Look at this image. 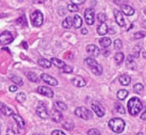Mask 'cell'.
<instances>
[{
  "label": "cell",
  "mask_w": 146,
  "mask_h": 135,
  "mask_svg": "<svg viewBox=\"0 0 146 135\" xmlns=\"http://www.w3.org/2000/svg\"><path fill=\"white\" fill-rule=\"evenodd\" d=\"M128 112L132 116H137L143 109V104L138 97H132L128 102Z\"/></svg>",
  "instance_id": "cell-1"
},
{
  "label": "cell",
  "mask_w": 146,
  "mask_h": 135,
  "mask_svg": "<svg viewBox=\"0 0 146 135\" xmlns=\"http://www.w3.org/2000/svg\"><path fill=\"white\" fill-rule=\"evenodd\" d=\"M108 126L114 132L120 134V133L123 132L125 127V122L122 119L113 118L110 120L109 122H108Z\"/></svg>",
  "instance_id": "cell-2"
},
{
  "label": "cell",
  "mask_w": 146,
  "mask_h": 135,
  "mask_svg": "<svg viewBox=\"0 0 146 135\" xmlns=\"http://www.w3.org/2000/svg\"><path fill=\"white\" fill-rule=\"evenodd\" d=\"M85 64L89 67L90 70L94 74L99 76L103 72V67L101 64H98L94 58L88 57L85 59Z\"/></svg>",
  "instance_id": "cell-3"
},
{
  "label": "cell",
  "mask_w": 146,
  "mask_h": 135,
  "mask_svg": "<svg viewBox=\"0 0 146 135\" xmlns=\"http://www.w3.org/2000/svg\"><path fill=\"white\" fill-rule=\"evenodd\" d=\"M75 114L77 117L85 120H88L93 117L92 112L85 107H79L76 109Z\"/></svg>",
  "instance_id": "cell-4"
},
{
  "label": "cell",
  "mask_w": 146,
  "mask_h": 135,
  "mask_svg": "<svg viewBox=\"0 0 146 135\" xmlns=\"http://www.w3.org/2000/svg\"><path fill=\"white\" fill-rule=\"evenodd\" d=\"M31 21L33 26L40 27L44 22V16L39 10H36L31 14Z\"/></svg>",
  "instance_id": "cell-5"
},
{
  "label": "cell",
  "mask_w": 146,
  "mask_h": 135,
  "mask_svg": "<svg viewBox=\"0 0 146 135\" xmlns=\"http://www.w3.org/2000/svg\"><path fill=\"white\" fill-rule=\"evenodd\" d=\"M84 17L87 24H94L95 22V10L92 8H87L84 11Z\"/></svg>",
  "instance_id": "cell-6"
},
{
  "label": "cell",
  "mask_w": 146,
  "mask_h": 135,
  "mask_svg": "<svg viewBox=\"0 0 146 135\" xmlns=\"http://www.w3.org/2000/svg\"><path fill=\"white\" fill-rule=\"evenodd\" d=\"M36 113L41 119H47L49 117V114L47 112L46 106L41 101L38 102V106H37Z\"/></svg>",
  "instance_id": "cell-7"
},
{
  "label": "cell",
  "mask_w": 146,
  "mask_h": 135,
  "mask_svg": "<svg viewBox=\"0 0 146 135\" xmlns=\"http://www.w3.org/2000/svg\"><path fill=\"white\" fill-rule=\"evenodd\" d=\"M13 41H14V38H13L12 34L9 31H4L0 35V44H2V45H6V44H10Z\"/></svg>",
  "instance_id": "cell-8"
},
{
  "label": "cell",
  "mask_w": 146,
  "mask_h": 135,
  "mask_svg": "<svg viewBox=\"0 0 146 135\" xmlns=\"http://www.w3.org/2000/svg\"><path fill=\"white\" fill-rule=\"evenodd\" d=\"M41 80L46 82V84H49L51 86H56L58 84V81L56 80L54 77H51L49 74H41V77H40Z\"/></svg>",
  "instance_id": "cell-9"
},
{
  "label": "cell",
  "mask_w": 146,
  "mask_h": 135,
  "mask_svg": "<svg viewBox=\"0 0 146 135\" xmlns=\"http://www.w3.org/2000/svg\"><path fill=\"white\" fill-rule=\"evenodd\" d=\"M49 117L55 122H60L63 120V114L61 112L56 109H54L49 113Z\"/></svg>",
  "instance_id": "cell-10"
},
{
  "label": "cell",
  "mask_w": 146,
  "mask_h": 135,
  "mask_svg": "<svg viewBox=\"0 0 146 135\" xmlns=\"http://www.w3.org/2000/svg\"><path fill=\"white\" fill-rule=\"evenodd\" d=\"M37 92L39 94L46 96V97H50V98L54 97V92L52 91V90L48 88V87H45V86H40V87H38V89H37Z\"/></svg>",
  "instance_id": "cell-11"
},
{
  "label": "cell",
  "mask_w": 146,
  "mask_h": 135,
  "mask_svg": "<svg viewBox=\"0 0 146 135\" xmlns=\"http://www.w3.org/2000/svg\"><path fill=\"white\" fill-rule=\"evenodd\" d=\"M113 13L117 24H118L120 27H124V26L125 25V22L122 13H121L118 9H114Z\"/></svg>",
  "instance_id": "cell-12"
},
{
  "label": "cell",
  "mask_w": 146,
  "mask_h": 135,
  "mask_svg": "<svg viewBox=\"0 0 146 135\" xmlns=\"http://www.w3.org/2000/svg\"><path fill=\"white\" fill-rule=\"evenodd\" d=\"M86 51L88 54L93 57H98L100 54V49L97 46L94 44H90L86 47Z\"/></svg>",
  "instance_id": "cell-13"
},
{
  "label": "cell",
  "mask_w": 146,
  "mask_h": 135,
  "mask_svg": "<svg viewBox=\"0 0 146 135\" xmlns=\"http://www.w3.org/2000/svg\"><path fill=\"white\" fill-rule=\"evenodd\" d=\"M0 112L5 116H11L14 114V111L7 107L5 104L0 102Z\"/></svg>",
  "instance_id": "cell-14"
},
{
  "label": "cell",
  "mask_w": 146,
  "mask_h": 135,
  "mask_svg": "<svg viewBox=\"0 0 146 135\" xmlns=\"http://www.w3.org/2000/svg\"><path fill=\"white\" fill-rule=\"evenodd\" d=\"M71 83H72L74 85H75L76 87H83L84 86H86V83L85 80L81 77H75L71 80Z\"/></svg>",
  "instance_id": "cell-15"
},
{
  "label": "cell",
  "mask_w": 146,
  "mask_h": 135,
  "mask_svg": "<svg viewBox=\"0 0 146 135\" xmlns=\"http://www.w3.org/2000/svg\"><path fill=\"white\" fill-rule=\"evenodd\" d=\"M125 64H126V67H128L130 70H135L136 69V63L134 61L133 57L132 55H128L127 57L126 61H125Z\"/></svg>",
  "instance_id": "cell-16"
},
{
  "label": "cell",
  "mask_w": 146,
  "mask_h": 135,
  "mask_svg": "<svg viewBox=\"0 0 146 135\" xmlns=\"http://www.w3.org/2000/svg\"><path fill=\"white\" fill-rule=\"evenodd\" d=\"M121 10L123 12L124 14L127 16H132L133 15L134 13H135V10L133 7H131V6L126 5V4H123L121 7Z\"/></svg>",
  "instance_id": "cell-17"
},
{
  "label": "cell",
  "mask_w": 146,
  "mask_h": 135,
  "mask_svg": "<svg viewBox=\"0 0 146 135\" xmlns=\"http://www.w3.org/2000/svg\"><path fill=\"white\" fill-rule=\"evenodd\" d=\"M108 25H107L105 22L101 23V24H100V25H98V27H97V32H98V34H100V35H105V34H107V32H108Z\"/></svg>",
  "instance_id": "cell-18"
},
{
  "label": "cell",
  "mask_w": 146,
  "mask_h": 135,
  "mask_svg": "<svg viewBox=\"0 0 146 135\" xmlns=\"http://www.w3.org/2000/svg\"><path fill=\"white\" fill-rule=\"evenodd\" d=\"M12 117H13V118H14V120H15L17 126H18L20 129L24 128V126H25V122H24V120L21 118V117H20L19 114H14V113L12 114Z\"/></svg>",
  "instance_id": "cell-19"
},
{
  "label": "cell",
  "mask_w": 146,
  "mask_h": 135,
  "mask_svg": "<svg viewBox=\"0 0 146 135\" xmlns=\"http://www.w3.org/2000/svg\"><path fill=\"white\" fill-rule=\"evenodd\" d=\"M119 82L122 85L128 86L131 84V78L128 74H123L119 77Z\"/></svg>",
  "instance_id": "cell-20"
},
{
  "label": "cell",
  "mask_w": 146,
  "mask_h": 135,
  "mask_svg": "<svg viewBox=\"0 0 146 135\" xmlns=\"http://www.w3.org/2000/svg\"><path fill=\"white\" fill-rule=\"evenodd\" d=\"M83 20L82 18L78 14H76L73 19V25L74 26L76 29H78L82 26Z\"/></svg>",
  "instance_id": "cell-21"
},
{
  "label": "cell",
  "mask_w": 146,
  "mask_h": 135,
  "mask_svg": "<svg viewBox=\"0 0 146 135\" xmlns=\"http://www.w3.org/2000/svg\"><path fill=\"white\" fill-rule=\"evenodd\" d=\"M91 107H92L93 110L96 112V114L98 115V117H104L105 114H104V112L101 109L100 106H98V104H96V103H92V104H91Z\"/></svg>",
  "instance_id": "cell-22"
},
{
  "label": "cell",
  "mask_w": 146,
  "mask_h": 135,
  "mask_svg": "<svg viewBox=\"0 0 146 135\" xmlns=\"http://www.w3.org/2000/svg\"><path fill=\"white\" fill-rule=\"evenodd\" d=\"M51 62L54 65H55L56 67L59 68L60 70H61V69L66 65V63L64 62V61H61V59H59L58 58H55V57L51 59Z\"/></svg>",
  "instance_id": "cell-23"
},
{
  "label": "cell",
  "mask_w": 146,
  "mask_h": 135,
  "mask_svg": "<svg viewBox=\"0 0 146 135\" xmlns=\"http://www.w3.org/2000/svg\"><path fill=\"white\" fill-rule=\"evenodd\" d=\"M27 77L28 80L32 82H39V78H38V75L36 73L32 72H28L27 73Z\"/></svg>",
  "instance_id": "cell-24"
},
{
  "label": "cell",
  "mask_w": 146,
  "mask_h": 135,
  "mask_svg": "<svg viewBox=\"0 0 146 135\" xmlns=\"http://www.w3.org/2000/svg\"><path fill=\"white\" fill-rule=\"evenodd\" d=\"M73 26V19L72 17H68L63 21L62 27L65 29H71Z\"/></svg>",
  "instance_id": "cell-25"
},
{
  "label": "cell",
  "mask_w": 146,
  "mask_h": 135,
  "mask_svg": "<svg viewBox=\"0 0 146 135\" xmlns=\"http://www.w3.org/2000/svg\"><path fill=\"white\" fill-rule=\"evenodd\" d=\"M38 64L44 68H50L51 67V61L46 59H39L38 60Z\"/></svg>",
  "instance_id": "cell-26"
},
{
  "label": "cell",
  "mask_w": 146,
  "mask_h": 135,
  "mask_svg": "<svg viewBox=\"0 0 146 135\" xmlns=\"http://www.w3.org/2000/svg\"><path fill=\"white\" fill-rule=\"evenodd\" d=\"M111 43H112V41H111V39L107 38V37H103V38H101L99 40L100 45L102 47H104V48L109 47L111 44Z\"/></svg>",
  "instance_id": "cell-27"
},
{
  "label": "cell",
  "mask_w": 146,
  "mask_h": 135,
  "mask_svg": "<svg viewBox=\"0 0 146 135\" xmlns=\"http://www.w3.org/2000/svg\"><path fill=\"white\" fill-rule=\"evenodd\" d=\"M124 54L123 52H118L114 56V59L117 64H121L124 60Z\"/></svg>",
  "instance_id": "cell-28"
},
{
  "label": "cell",
  "mask_w": 146,
  "mask_h": 135,
  "mask_svg": "<svg viewBox=\"0 0 146 135\" xmlns=\"http://www.w3.org/2000/svg\"><path fill=\"white\" fill-rule=\"evenodd\" d=\"M128 95V92L125 90H120L117 92V97L120 100H124Z\"/></svg>",
  "instance_id": "cell-29"
},
{
  "label": "cell",
  "mask_w": 146,
  "mask_h": 135,
  "mask_svg": "<svg viewBox=\"0 0 146 135\" xmlns=\"http://www.w3.org/2000/svg\"><path fill=\"white\" fill-rule=\"evenodd\" d=\"M54 105L56 106V110H62V111H65V110H67V106L66 104H64V102H56L54 103Z\"/></svg>",
  "instance_id": "cell-30"
},
{
  "label": "cell",
  "mask_w": 146,
  "mask_h": 135,
  "mask_svg": "<svg viewBox=\"0 0 146 135\" xmlns=\"http://www.w3.org/2000/svg\"><path fill=\"white\" fill-rule=\"evenodd\" d=\"M26 99H27V97H26V94L24 92L18 93L16 96V100L19 103L24 102L26 101Z\"/></svg>",
  "instance_id": "cell-31"
},
{
  "label": "cell",
  "mask_w": 146,
  "mask_h": 135,
  "mask_svg": "<svg viewBox=\"0 0 146 135\" xmlns=\"http://www.w3.org/2000/svg\"><path fill=\"white\" fill-rule=\"evenodd\" d=\"M115 109H116L117 112H119L120 114H125V109H124L123 106L122 104H121V103H119V102H115Z\"/></svg>",
  "instance_id": "cell-32"
},
{
  "label": "cell",
  "mask_w": 146,
  "mask_h": 135,
  "mask_svg": "<svg viewBox=\"0 0 146 135\" xmlns=\"http://www.w3.org/2000/svg\"><path fill=\"white\" fill-rule=\"evenodd\" d=\"M143 89H144L143 85L142 84H140V83L135 84L133 87L134 92H135V93H137V94H141V92H143Z\"/></svg>",
  "instance_id": "cell-33"
},
{
  "label": "cell",
  "mask_w": 146,
  "mask_h": 135,
  "mask_svg": "<svg viewBox=\"0 0 146 135\" xmlns=\"http://www.w3.org/2000/svg\"><path fill=\"white\" fill-rule=\"evenodd\" d=\"M10 79L16 84H18V85H22L23 84V80L21 77H17V76H13Z\"/></svg>",
  "instance_id": "cell-34"
},
{
  "label": "cell",
  "mask_w": 146,
  "mask_h": 135,
  "mask_svg": "<svg viewBox=\"0 0 146 135\" xmlns=\"http://www.w3.org/2000/svg\"><path fill=\"white\" fill-rule=\"evenodd\" d=\"M97 19H98V21H99V22L104 23L106 21L107 17L106 15V14H104V13H102V12H100L98 13V15H97Z\"/></svg>",
  "instance_id": "cell-35"
},
{
  "label": "cell",
  "mask_w": 146,
  "mask_h": 135,
  "mask_svg": "<svg viewBox=\"0 0 146 135\" xmlns=\"http://www.w3.org/2000/svg\"><path fill=\"white\" fill-rule=\"evenodd\" d=\"M123 47V43L121 39H115L114 41V48L116 50L121 49Z\"/></svg>",
  "instance_id": "cell-36"
},
{
  "label": "cell",
  "mask_w": 146,
  "mask_h": 135,
  "mask_svg": "<svg viewBox=\"0 0 146 135\" xmlns=\"http://www.w3.org/2000/svg\"><path fill=\"white\" fill-rule=\"evenodd\" d=\"M68 9L71 12H76L78 10V7L74 4H70L68 5Z\"/></svg>",
  "instance_id": "cell-37"
},
{
  "label": "cell",
  "mask_w": 146,
  "mask_h": 135,
  "mask_svg": "<svg viewBox=\"0 0 146 135\" xmlns=\"http://www.w3.org/2000/svg\"><path fill=\"white\" fill-rule=\"evenodd\" d=\"M145 36H146V32H145V31H138V32H136L135 34H134V37H135V38L136 39L144 38Z\"/></svg>",
  "instance_id": "cell-38"
},
{
  "label": "cell",
  "mask_w": 146,
  "mask_h": 135,
  "mask_svg": "<svg viewBox=\"0 0 146 135\" xmlns=\"http://www.w3.org/2000/svg\"><path fill=\"white\" fill-rule=\"evenodd\" d=\"M61 70L64 73H71V72H72L73 70H74V69H73L71 67H70V66L66 65H66L64 66V67H63Z\"/></svg>",
  "instance_id": "cell-39"
},
{
  "label": "cell",
  "mask_w": 146,
  "mask_h": 135,
  "mask_svg": "<svg viewBox=\"0 0 146 135\" xmlns=\"http://www.w3.org/2000/svg\"><path fill=\"white\" fill-rule=\"evenodd\" d=\"M24 16H23V17H20L19 19H18L17 21V24H19V25H21V26H26L27 24V20H26V19L24 18V19L23 20V19H24Z\"/></svg>",
  "instance_id": "cell-40"
},
{
  "label": "cell",
  "mask_w": 146,
  "mask_h": 135,
  "mask_svg": "<svg viewBox=\"0 0 146 135\" xmlns=\"http://www.w3.org/2000/svg\"><path fill=\"white\" fill-rule=\"evenodd\" d=\"M88 135H101V134L96 129H91L90 130H88Z\"/></svg>",
  "instance_id": "cell-41"
},
{
  "label": "cell",
  "mask_w": 146,
  "mask_h": 135,
  "mask_svg": "<svg viewBox=\"0 0 146 135\" xmlns=\"http://www.w3.org/2000/svg\"><path fill=\"white\" fill-rule=\"evenodd\" d=\"M63 127L65 128L66 130H71L74 128V123H71V124H68V123H65L63 125Z\"/></svg>",
  "instance_id": "cell-42"
},
{
  "label": "cell",
  "mask_w": 146,
  "mask_h": 135,
  "mask_svg": "<svg viewBox=\"0 0 146 135\" xmlns=\"http://www.w3.org/2000/svg\"><path fill=\"white\" fill-rule=\"evenodd\" d=\"M71 1L76 5H79V4H84L86 0H71Z\"/></svg>",
  "instance_id": "cell-43"
},
{
  "label": "cell",
  "mask_w": 146,
  "mask_h": 135,
  "mask_svg": "<svg viewBox=\"0 0 146 135\" xmlns=\"http://www.w3.org/2000/svg\"><path fill=\"white\" fill-rule=\"evenodd\" d=\"M51 135H66L64 132L61 131V130H54L51 132Z\"/></svg>",
  "instance_id": "cell-44"
},
{
  "label": "cell",
  "mask_w": 146,
  "mask_h": 135,
  "mask_svg": "<svg viewBox=\"0 0 146 135\" xmlns=\"http://www.w3.org/2000/svg\"><path fill=\"white\" fill-rule=\"evenodd\" d=\"M6 135H18L17 133H16L15 131L12 130V129H9L7 130V133H6Z\"/></svg>",
  "instance_id": "cell-45"
},
{
  "label": "cell",
  "mask_w": 146,
  "mask_h": 135,
  "mask_svg": "<svg viewBox=\"0 0 146 135\" xmlns=\"http://www.w3.org/2000/svg\"><path fill=\"white\" fill-rule=\"evenodd\" d=\"M18 90L17 87L16 85H11L9 87V91L11 92H16Z\"/></svg>",
  "instance_id": "cell-46"
},
{
  "label": "cell",
  "mask_w": 146,
  "mask_h": 135,
  "mask_svg": "<svg viewBox=\"0 0 146 135\" xmlns=\"http://www.w3.org/2000/svg\"><path fill=\"white\" fill-rule=\"evenodd\" d=\"M141 118L142 119V120H146V106H145V110H144L143 113V114H141Z\"/></svg>",
  "instance_id": "cell-47"
},
{
  "label": "cell",
  "mask_w": 146,
  "mask_h": 135,
  "mask_svg": "<svg viewBox=\"0 0 146 135\" xmlns=\"http://www.w3.org/2000/svg\"><path fill=\"white\" fill-rule=\"evenodd\" d=\"M87 33H88V30H87L86 28H84L81 29V34H86Z\"/></svg>",
  "instance_id": "cell-48"
},
{
  "label": "cell",
  "mask_w": 146,
  "mask_h": 135,
  "mask_svg": "<svg viewBox=\"0 0 146 135\" xmlns=\"http://www.w3.org/2000/svg\"><path fill=\"white\" fill-rule=\"evenodd\" d=\"M22 46L24 47V48L25 49H27V48H28V45H27V42H25V41H24V42H23Z\"/></svg>",
  "instance_id": "cell-49"
},
{
  "label": "cell",
  "mask_w": 146,
  "mask_h": 135,
  "mask_svg": "<svg viewBox=\"0 0 146 135\" xmlns=\"http://www.w3.org/2000/svg\"><path fill=\"white\" fill-rule=\"evenodd\" d=\"M143 56L144 58L146 59V51H144V52L143 53Z\"/></svg>",
  "instance_id": "cell-50"
},
{
  "label": "cell",
  "mask_w": 146,
  "mask_h": 135,
  "mask_svg": "<svg viewBox=\"0 0 146 135\" xmlns=\"http://www.w3.org/2000/svg\"><path fill=\"white\" fill-rule=\"evenodd\" d=\"M143 26H144L143 27H145V28H146V21H145V22H144V24H143Z\"/></svg>",
  "instance_id": "cell-51"
},
{
  "label": "cell",
  "mask_w": 146,
  "mask_h": 135,
  "mask_svg": "<svg viewBox=\"0 0 146 135\" xmlns=\"http://www.w3.org/2000/svg\"><path fill=\"white\" fill-rule=\"evenodd\" d=\"M137 135H144L143 134V133L142 132H139V133H138V134H137Z\"/></svg>",
  "instance_id": "cell-52"
},
{
  "label": "cell",
  "mask_w": 146,
  "mask_h": 135,
  "mask_svg": "<svg viewBox=\"0 0 146 135\" xmlns=\"http://www.w3.org/2000/svg\"><path fill=\"white\" fill-rule=\"evenodd\" d=\"M33 135H39V134H33Z\"/></svg>",
  "instance_id": "cell-53"
},
{
  "label": "cell",
  "mask_w": 146,
  "mask_h": 135,
  "mask_svg": "<svg viewBox=\"0 0 146 135\" xmlns=\"http://www.w3.org/2000/svg\"><path fill=\"white\" fill-rule=\"evenodd\" d=\"M0 135H1V132H0Z\"/></svg>",
  "instance_id": "cell-54"
}]
</instances>
